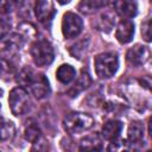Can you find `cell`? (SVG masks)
<instances>
[{
    "label": "cell",
    "mask_w": 152,
    "mask_h": 152,
    "mask_svg": "<svg viewBox=\"0 0 152 152\" xmlns=\"http://www.w3.org/2000/svg\"><path fill=\"white\" fill-rule=\"evenodd\" d=\"M31 56L36 65L38 66H46L52 63L55 58V51L52 45L45 40L39 39L34 42L31 46Z\"/></svg>",
    "instance_id": "4"
},
{
    "label": "cell",
    "mask_w": 152,
    "mask_h": 152,
    "mask_svg": "<svg viewBox=\"0 0 152 152\" xmlns=\"http://www.w3.org/2000/svg\"><path fill=\"white\" fill-rule=\"evenodd\" d=\"M24 137L27 141L36 144L39 139H40V129L38 128V126L34 122L27 124L24 131Z\"/></svg>",
    "instance_id": "17"
},
{
    "label": "cell",
    "mask_w": 152,
    "mask_h": 152,
    "mask_svg": "<svg viewBox=\"0 0 152 152\" xmlns=\"http://www.w3.org/2000/svg\"><path fill=\"white\" fill-rule=\"evenodd\" d=\"M57 1H58L59 4H62V5H64V4H68L70 0H57Z\"/></svg>",
    "instance_id": "24"
},
{
    "label": "cell",
    "mask_w": 152,
    "mask_h": 152,
    "mask_svg": "<svg viewBox=\"0 0 152 152\" xmlns=\"http://www.w3.org/2000/svg\"><path fill=\"white\" fill-rule=\"evenodd\" d=\"M115 12L124 19L133 18L137 14V4L133 0H115Z\"/></svg>",
    "instance_id": "10"
},
{
    "label": "cell",
    "mask_w": 152,
    "mask_h": 152,
    "mask_svg": "<svg viewBox=\"0 0 152 152\" xmlns=\"http://www.w3.org/2000/svg\"><path fill=\"white\" fill-rule=\"evenodd\" d=\"M14 125L12 121H8L4 118H0V141L11 140L14 137Z\"/></svg>",
    "instance_id": "15"
},
{
    "label": "cell",
    "mask_w": 152,
    "mask_h": 152,
    "mask_svg": "<svg viewBox=\"0 0 152 152\" xmlns=\"http://www.w3.org/2000/svg\"><path fill=\"white\" fill-rule=\"evenodd\" d=\"M134 36V24L129 19H122L115 31V37L121 44H127L133 39Z\"/></svg>",
    "instance_id": "9"
},
{
    "label": "cell",
    "mask_w": 152,
    "mask_h": 152,
    "mask_svg": "<svg viewBox=\"0 0 152 152\" xmlns=\"http://www.w3.org/2000/svg\"><path fill=\"white\" fill-rule=\"evenodd\" d=\"M64 129L70 134H78L90 129L94 126V119L87 113L74 112L68 114L63 120Z\"/></svg>",
    "instance_id": "2"
},
{
    "label": "cell",
    "mask_w": 152,
    "mask_h": 152,
    "mask_svg": "<svg viewBox=\"0 0 152 152\" xmlns=\"http://www.w3.org/2000/svg\"><path fill=\"white\" fill-rule=\"evenodd\" d=\"M17 81L21 86H27L37 99H44L50 94V86L48 78L43 74L34 72L32 69H23L18 74Z\"/></svg>",
    "instance_id": "1"
},
{
    "label": "cell",
    "mask_w": 152,
    "mask_h": 152,
    "mask_svg": "<svg viewBox=\"0 0 152 152\" xmlns=\"http://www.w3.org/2000/svg\"><path fill=\"white\" fill-rule=\"evenodd\" d=\"M93 1V6L94 8H100V7H103L104 5H107L108 0H91Z\"/></svg>",
    "instance_id": "23"
},
{
    "label": "cell",
    "mask_w": 152,
    "mask_h": 152,
    "mask_svg": "<svg viewBox=\"0 0 152 152\" xmlns=\"http://www.w3.org/2000/svg\"><path fill=\"white\" fill-rule=\"evenodd\" d=\"M12 71H13V66L7 61H5V59L0 61V75L8 76V75L12 74Z\"/></svg>",
    "instance_id": "21"
},
{
    "label": "cell",
    "mask_w": 152,
    "mask_h": 152,
    "mask_svg": "<svg viewBox=\"0 0 152 152\" xmlns=\"http://www.w3.org/2000/svg\"><path fill=\"white\" fill-rule=\"evenodd\" d=\"M126 57H127V61H128V63L131 65L139 66V65L145 64L148 61V58H150V50H148L147 46L137 44V45H134L133 48H131L127 51Z\"/></svg>",
    "instance_id": "7"
},
{
    "label": "cell",
    "mask_w": 152,
    "mask_h": 152,
    "mask_svg": "<svg viewBox=\"0 0 152 152\" xmlns=\"http://www.w3.org/2000/svg\"><path fill=\"white\" fill-rule=\"evenodd\" d=\"M128 141L131 144H139L144 138V126L139 121H134L128 127Z\"/></svg>",
    "instance_id": "14"
},
{
    "label": "cell",
    "mask_w": 152,
    "mask_h": 152,
    "mask_svg": "<svg viewBox=\"0 0 152 152\" xmlns=\"http://www.w3.org/2000/svg\"><path fill=\"white\" fill-rule=\"evenodd\" d=\"M112 24H113V20L110 19V18H108V14H102L101 15V19H100V25H99V27H100V30H102V31H109L110 30V27H112Z\"/></svg>",
    "instance_id": "19"
},
{
    "label": "cell",
    "mask_w": 152,
    "mask_h": 152,
    "mask_svg": "<svg viewBox=\"0 0 152 152\" xmlns=\"http://www.w3.org/2000/svg\"><path fill=\"white\" fill-rule=\"evenodd\" d=\"M81 151H100L102 150V139L97 133L87 135L80 142Z\"/></svg>",
    "instance_id": "12"
},
{
    "label": "cell",
    "mask_w": 152,
    "mask_h": 152,
    "mask_svg": "<svg viewBox=\"0 0 152 152\" xmlns=\"http://www.w3.org/2000/svg\"><path fill=\"white\" fill-rule=\"evenodd\" d=\"M94 65L99 77L109 78L116 72L119 66V59L118 56L113 52H103L95 57Z\"/></svg>",
    "instance_id": "3"
},
{
    "label": "cell",
    "mask_w": 152,
    "mask_h": 152,
    "mask_svg": "<svg viewBox=\"0 0 152 152\" xmlns=\"http://www.w3.org/2000/svg\"><path fill=\"white\" fill-rule=\"evenodd\" d=\"M8 103L11 112L14 115H23L30 109L31 100L28 93L23 87H15L11 90L8 96Z\"/></svg>",
    "instance_id": "5"
},
{
    "label": "cell",
    "mask_w": 152,
    "mask_h": 152,
    "mask_svg": "<svg viewBox=\"0 0 152 152\" xmlns=\"http://www.w3.org/2000/svg\"><path fill=\"white\" fill-rule=\"evenodd\" d=\"M82 28H83V21L77 14H75L72 12H68L63 15L62 32L65 38L77 37L81 33Z\"/></svg>",
    "instance_id": "6"
},
{
    "label": "cell",
    "mask_w": 152,
    "mask_h": 152,
    "mask_svg": "<svg viewBox=\"0 0 152 152\" xmlns=\"http://www.w3.org/2000/svg\"><path fill=\"white\" fill-rule=\"evenodd\" d=\"M56 77L61 83H70L76 77V70L70 64H62L56 71Z\"/></svg>",
    "instance_id": "13"
},
{
    "label": "cell",
    "mask_w": 152,
    "mask_h": 152,
    "mask_svg": "<svg viewBox=\"0 0 152 152\" xmlns=\"http://www.w3.org/2000/svg\"><path fill=\"white\" fill-rule=\"evenodd\" d=\"M10 28H11V23L5 15L0 14V38H4L10 32Z\"/></svg>",
    "instance_id": "18"
},
{
    "label": "cell",
    "mask_w": 152,
    "mask_h": 152,
    "mask_svg": "<svg viewBox=\"0 0 152 152\" xmlns=\"http://www.w3.org/2000/svg\"><path fill=\"white\" fill-rule=\"evenodd\" d=\"M89 83H90V77H89V75L87 74V72H84V71H82L81 72V75H80V77L77 78V81L74 83V86L71 87V89H70V95L71 96H75V95H77L80 91H82L83 89H86L88 86H89Z\"/></svg>",
    "instance_id": "16"
},
{
    "label": "cell",
    "mask_w": 152,
    "mask_h": 152,
    "mask_svg": "<svg viewBox=\"0 0 152 152\" xmlns=\"http://www.w3.org/2000/svg\"><path fill=\"white\" fill-rule=\"evenodd\" d=\"M78 10L82 12V13H89L91 10H94V6H93V1L91 0H82L78 5Z\"/></svg>",
    "instance_id": "20"
},
{
    "label": "cell",
    "mask_w": 152,
    "mask_h": 152,
    "mask_svg": "<svg viewBox=\"0 0 152 152\" xmlns=\"http://www.w3.org/2000/svg\"><path fill=\"white\" fill-rule=\"evenodd\" d=\"M34 13L40 23L46 24L51 21L55 15V7L50 0H37L34 5Z\"/></svg>",
    "instance_id": "8"
},
{
    "label": "cell",
    "mask_w": 152,
    "mask_h": 152,
    "mask_svg": "<svg viewBox=\"0 0 152 152\" xmlns=\"http://www.w3.org/2000/svg\"><path fill=\"white\" fill-rule=\"evenodd\" d=\"M141 34H142V38H144L146 42H150V40H151L150 20H146L145 23H142V25H141Z\"/></svg>",
    "instance_id": "22"
},
{
    "label": "cell",
    "mask_w": 152,
    "mask_h": 152,
    "mask_svg": "<svg viewBox=\"0 0 152 152\" xmlns=\"http://www.w3.org/2000/svg\"><path fill=\"white\" fill-rule=\"evenodd\" d=\"M122 129V124L119 120H109L102 127V137L108 141H114L119 138Z\"/></svg>",
    "instance_id": "11"
}]
</instances>
